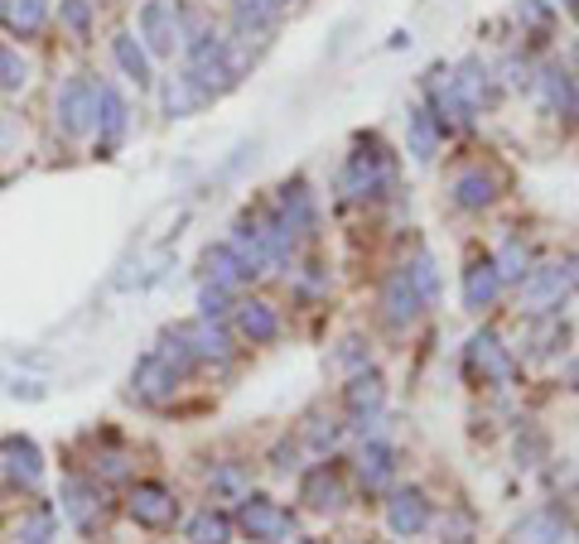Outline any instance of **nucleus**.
<instances>
[{"instance_id": "nucleus-42", "label": "nucleus", "mask_w": 579, "mask_h": 544, "mask_svg": "<svg viewBox=\"0 0 579 544\" xmlns=\"http://www.w3.org/2000/svg\"><path fill=\"white\" fill-rule=\"evenodd\" d=\"M101 463H107V467H101V473H107V477H126V458H121V453H107V458H101Z\"/></svg>"}, {"instance_id": "nucleus-22", "label": "nucleus", "mask_w": 579, "mask_h": 544, "mask_svg": "<svg viewBox=\"0 0 579 544\" xmlns=\"http://www.w3.org/2000/svg\"><path fill=\"white\" fill-rule=\"evenodd\" d=\"M357 477L367 492H382L391 477H396V448L382 444V438H367V444L357 448Z\"/></svg>"}, {"instance_id": "nucleus-31", "label": "nucleus", "mask_w": 579, "mask_h": 544, "mask_svg": "<svg viewBox=\"0 0 579 544\" xmlns=\"http://www.w3.org/2000/svg\"><path fill=\"white\" fill-rule=\"evenodd\" d=\"M405 136H411V159L415 165H430L434 150H440V126H434V116L425 107L411 111V121H405Z\"/></svg>"}, {"instance_id": "nucleus-26", "label": "nucleus", "mask_w": 579, "mask_h": 544, "mask_svg": "<svg viewBox=\"0 0 579 544\" xmlns=\"http://www.w3.org/2000/svg\"><path fill=\"white\" fill-rule=\"evenodd\" d=\"M0 24L20 39H35L49 24V0H0Z\"/></svg>"}, {"instance_id": "nucleus-21", "label": "nucleus", "mask_w": 579, "mask_h": 544, "mask_svg": "<svg viewBox=\"0 0 579 544\" xmlns=\"http://www.w3.org/2000/svg\"><path fill=\"white\" fill-rule=\"evenodd\" d=\"M111 58H116V68H121L126 78L140 87V92L155 82V58L145 53V43H140L136 34H130V29H121V34L111 39Z\"/></svg>"}, {"instance_id": "nucleus-30", "label": "nucleus", "mask_w": 579, "mask_h": 544, "mask_svg": "<svg viewBox=\"0 0 579 544\" xmlns=\"http://www.w3.org/2000/svg\"><path fill=\"white\" fill-rule=\"evenodd\" d=\"M492 198H498V179H492V174L469 169V174H459L454 179V202L463 212H483Z\"/></svg>"}, {"instance_id": "nucleus-29", "label": "nucleus", "mask_w": 579, "mask_h": 544, "mask_svg": "<svg viewBox=\"0 0 579 544\" xmlns=\"http://www.w3.org/2000/svg\"><path fill=\"white\" fill-rule=\"evenodd\" d=\"M184 540H188V544H232V516H227V511L203 506V511H194V516H188Z\"/></svg>"}, {"instance_id": "nucleus-9", "label": "nucleus", "mask_w": 579, "mask_h": 544, "mask_svg": "<svg viewBox=\"0 0 579 544\" xmlns=\"http://www.w3.org/2000/svg\"><path fill=\"white\" fill-rule=\"evenodd\" d=\"M0 473H6L14 487H39L43 482V453L29 434H6L0 438Z\"/></svg>"}, {"instance_id": "nucleus-16", "label": "nucleus", "mask_w": 579, "mask_h": 544, "mask_svg": "<svg viewBox=\"0 0 579 544\" xmlns=\"http://www.w3.org/2000/svg\"><path fill=\"white\" fill-rule=\"evenodd\" d=\"M232 314H237V333H242L252 347H266V343H275V337H281V314H275L266 299H246V304L232 308Z\"/></svg>"}, {"instance_id": "nucleus-13", "label": "nucleus", "mask_w": 579, "mask_h": 544, "mask_svg": "<svg viewBox=\"0 0 579 544\" xmlns=\"http://www.w3.org/2000/svg\"><path fill=\"white\" fill-rule=\"evenodd\" d=\"M570 535V521L556 506H536L512 525V544H565Z\"/></svg>"}, {"instance_id": "nucleus-6", "label": "nucleus", "mask_w": 579, "mask_h": 544, "mask_svg": "<svg viewBox=\"0 0 579 544\" xmlns=\"http://www.w3.org/2000/svg\"><path fill=\"white\" fill-rule=\"evenodd\" d=\"M126 516L145 525V531H169L179 521V502H174V492L165 482H136L126 496Z\"/></svg>"}, {"instance_id": "nucleus-40", "label": "nucleus", "mask_w": 579, "mask_h": 544, "mask_svg": "<svg viewBox=\"0 0 579 544\" xmlns=\"http://www.w3.org/2000/svg\"><path fill=\"white\" fill-rule=\"evenodd\" d=\"M333 438H338V429H333V424L324 429V419H314V429H310V444H314V448H333Z\"/></svg>"}, {"instance_id": "nucleus-47", "label": "nucleus", "mask_w": 579, "mask_h": 544, "mask_svg": "<svg viewBox=\"0 0 579 544\" xmlns=\"http://www.w3.org/2000/svg\"><path fill=\"white\" fill-rule=\"evenodd\" d=\"M295 544H310V540H295Z\"/></svg>"}, {"instance_id": "nucleus-46", "label": "nucleus", "mask_w": 579, "mask_h": 544, "mask_svg": "<svg viewBox=\"0 0 579 544\" xmlns=\"http://www.w3.org/2000/svg\"><path fill=\"white\" fill-rule=\"evenodd\" d=\"M275 6H281V10H285V6H295V0H275Z\"/></svg>"}, {"instance_id": "nucleus-34", "label": "nucleus", "mask_w": 579, "mask_h": 544, "mask_svg": "<svg viewBox=\"0 0 579 544\" xmlns=\"http://www.w3.org/2000/svg\"><path fill=\"white\" fill-rule=\"evenodd\" d=\"M405 275H411V285H415V294H420L425 304L434 299V294H440V270H434V256H430V251H420L411 266H405Z\"/></svg>"}, {"instance_id": "nucleus-41", "label": "nucleus", "mask_w": 579, "mask_h": 544, "mask_svg": "<svg viewBox=\"0 0 579 544\" xmlns=\"http://www.w3.org/2000/svg\"><path fill=\"white\" fill-rule=\"evenodd\" d=\"M521 14H527L531 24H546V20H550V10L541 6V0H521Z\"/></svg>"}, {"instance_id": "nucleus-43", "label": "nucleus", "mask_w": 579, "mask_h": 544, "mask_svg": "<svg viewBox=\"0 0 579 544\" xmlns=\"http://www.w3.org/2000/svg\"><path fill=\"white\" fill-rule=\"evenodd\" d=\"M6 145H10V126H6V116H0V155H6Z\"/></svg>"}, {"instance_id": "nucleus-18", "label": "nucleus", "mask_w": 579, "mask_h": 544, "mask_svg": "<svg viewBox=\"0 0 579 544\" xmlns=\"http://www.w3.org/2000/svg\"><path fill=\"white\" fill-rule=\"evenodd\" d=\"M343 405H347V415H353V424L376 419V409L386 405L382 376H376V372H357L353 380H347V390H343Z\"/></svg>"}, {"instance_id": "nucleus-39", "label": "nucleus", "mask_w": 579, "mask_h": 544, "mask_svg": "<svg viewBox=\"0 0 579 544\" xmlns=\"http://www.w3.org/2000/svg\"><path fill=\"white\" fill-rule=\"evenodd\" d=\"M10 395L14 400H43L49 390H43V380H10Z\"/></svg>"}, {"instance_id": "nucleus-37", "label": "nucleus", "mask_w": 579, "mask_h": 544, "mask_svg": "<svg viewBox=\"0 0 579 544\" xmlns=\"http://www.w3.org/2000/svg\"><path fill=\"white\" fill-rule=\"evenodd\" d=\"M232 308H237V304H232V289H223V285H203L198 289V318H227L232 314Z\"/></svg>"}, {"instance_id": "nucleus-3", "label": "nucleus", "mask_w": 579, "mask_h": 544, "mask_svg": "<svg viewBox=\"0 0 579 544\" xmlns=\"http://www.w3.org/2000/svg\"><path fill=\"white\" fill-rule=\"evenodd\" d=\"M575 285H579L575 260H550V266L527 270V279H521V294H527V304L536 308V314H556V308L575 294Z\"/></svg>"}, {"instance_id": "nucleus-44", "label": "nucleus", "mask_w": 579, "mask_h": 544, "mask_svg": "<svg viewBox=\"0 0 579 544\" xmlns=\"http://www.w3.org/2000/svg\"><path fill=\"white\" fill-rule=\"evenodd\" d=\"M570 386H575V390H579V357H575V362H570Z\"/></svg>"}, {"instance_id": "nucleus-10", "label": "nucleus", "mask_w": 579, "mask_h": 544, "mask_svg": "<svg viewBox=\"0 0 579 544\" xmlns=\"http://www.w3.org/2000/svg\"><path fill=\"white\" fill-rule=\"evenodd\" d=\"M430 101H434V126H440V136H449V130H469L473 126V107L459 97V87L449 72H430Z\"/></svg>"}, {"instance_id": "nucleus-11", "label": "nucleus", "mask_w": 579, "mask_h": 544, "mask_svg": "<svg viewBox=\"0 0 579 544\" xmlns=\"http://www.w3.org/2000/svg\"><path fill=\"white\" fill-rule=\"evenodd\" d=\"M386 531L396 540H411V535H425L430 531V502L420 487H405L386 502Z\"/></svg>"}, {"instance_id": "nucleus-45", "label": "nucleus", "mask_w": 579, "mask_h": 544, "mask_svg": "<svg viewBox=\"0 0 579 544\" xmlns=\"http://www.w3.org/2000/svg\"><path fill=\"white\" fill-rule=\"evenodd\" d=\"M575 68H579V39H575ZM575 87H579V78H575Z\"/></svg>"}, {"instance_id": "nucleus-33", "label": "nucleus", "mask_w": 579, "mask_h": 544, "mask_svg": "<svg viewBox=\"0 0 579 544\" xmlns=\"http://www.w3.org/2000/svg\"><path fill=\"white\" fill-rule=\"evenodd\" d=\"M492 266H498V275H502V285H521L527 279V270H531V251L521 241H507L498 256H492Z\"/></svg>"}, {"instance_id": "nucleus-25", "label": "nucleus", "mask_w": 579, "mask_h": 544, "mask_svg": "<svg viewBox=\"0 0 579 544\" xmlns=\"http://www.w3.org/2000/svg\"><path fill=\"white\" fill-rule=\"evenodd\" d=\"M203 275H208V285H223V289H237V285H246V260L237 256V246L232 241H217V246H208L203 251Z\"/></svg>"}, {"instance_id": "nucleus-27", "label": "nucleus", "mask_w": 579, "mask_h": 544, "mask_svg": "<svg viewBox=\"0 0 579 544\" xmlns=\"http://www.w3.org/2000/svg\"><path fill=\"white\" fill-rule=\"evenodd\" d=\"M159 101H165V116H174V121H184V116H194L198 107H208V92L188 78V72H179V78L165 82V92H159Z\"/></svg>"}, {"instance_id": "nucleus-8", "label": "nucleus", "mask_w": 579, "mask_h": 544, "mask_svg": "<svg viewBox=\"0 0 579 544\" xmlns=\"http://www.w3.org/2000/svg\"><path fill=\"white\" fill-rule=\"evenodd\" d=\"M58 506H63V516L72 521V531L92 535L101 516H107V502H101V487L87 477H68L63 487H58Z\"/></svg>"}, {"instance_id": "nucleus-5", "label": "nucleus", "mask_w": 579, "mask_h": 544, "mask_svg": "<svg viewBox=\"0 0 579 544\" xmlns=\"http://www.w3.org/2000/svg\"><path fill=\"white\" fill-rule=\"evenodd\" d=\"M184 386V372L174 366L165 352H145V357L136 362V372H130V395L136 400H145V405H159V400H169L174 390Z\"/></svg>"}, {"instance_id": "nucleus-12", "label": "nucleus", "mask_w": 579, "mask_h": 544, "mask_svg": "<svg viewBox=\"0 0 579 544\" xmlns=\"http://www.w3.org/2000/svg\"><path fill=\"white\" fill-rule=\"evenodd\" d=\"M130 130V107L126 97L116 92L111 82H97V145L101 150H116Z\"/></svg>"}, {"instance_id": "nucleus-38", "label": "nucleus", "mask_w": 579, "mask_h": 544, "mask_svg": "<svg viewBox=\"0 0 579 544\" xmlns=\"http://www.w3.org/2000/svg\"><path fill=\"white\" fill-rule=\"evenodd\" d=\"M92 0H58V20H63L68 29H72V34H87V29H92Z\"/></svg>"}, {"instance_id": "nucleus-35", "label": "nucleus", "mask_w": 579, "mask_h": 544, "mask_svg": "<svg viewBox=\"0 0 579 544\" xmlns=\"http://www.w3.org/2000/svg\"><path fill=\"white\" fill-rule=\"evenodd\" d=\"M208 487H213V496L242 502V496H246V473H242V463H223V467H217V473L208 477Z\"/></svg>"}, {"instance_id": "nucleus-36", "label": "nucleus", "mask_w": 579, "mask_h": 544, "mask_svg": "<svg viewBox=\"0 0 579 544\" xmlns=\"http://www.w3.org/2000/svg\"><path fill=\"white\" fill-rule=\"evenodd\" d=\"M14 544H53V511H35L14 525Z\"/></svg>"}, {"instance_id": "nucleus-19", "label": "nucleus", "mask_w": 579, "mask_h": 544, "mask_svg": "<svg viewBox=\"0 0 579 544\" xmlns=\"http://www.w3.org/2000/svg\"><path fill=\"white\" fill-rule=\"evenodd\" d=\"M382 308H386V323L391 328H405L420 308H425V299L415 294V285H411V275L405 270H396V275H386V285H382Z\"/></svg>"}, {"instance_id": "nucleus-20", "label": "nucleus", "mask_w": 579, "mask_h": 544, "mask_svg": "<svg viewBox=\"0 0 579 544\" xmlns=\"http://www.w3.org/2000/svg\"><path fill=\"white\" fill-rule=\"evenodd\" d=\"M531 87L541 92L546 111H556V116H570L575 101H579V87H575V78H570V72H565L560 63H546V68L531 78Z\"/></svg>"}, {"instance_id": "nucleus-32", "label": "nucleus", "mask_w": 579, "mask_h": 544, "mask_svg": "<svg viewBox=\"0 0 579 544\" xmlns=\"http://www.w3.org/2000/svg\"><path fill=\"white\" fill-rule=\"evenodd\" d=\"M24 87H29V58L0 39V92H24Z\"/></svg>"}, {"instance_id": "nucleus-14", "label": "nucleus", "mask_w": 579, "mask_h": 544, "mask_svg": "<svg viewBox=\"0 0 579 544\" xmlns=\"http://www.w3.org/2000/svg\"><path fill=\"white\" fill-rule=\"evenodd\" d=\"M469 372L483 376V380H507V376H512V357H507L502 337L492 328L469 337Z\"/></svg>"}, {"instance_id": "nucleus-7", "label": "nucleus", "mask_w": 579, "mask_h": 544, "mask_svg": "<svg viewBox=\"0 0 579 544\" xmlns=\"http://www.w3.org/2000/svg\"><path fill=\"white\" fill-rule=\"evenodd\" d=\"M386 184H391V169H386V159L376 155V150H357V155H347V165H343V174H338V194H343L347 202L376 198Z\"/></svg>"}, {"instance_id": "nucleus-24", "label": "nucleus", "mask_w": 579, "mask_h": 544, "mask_svg": "<svg viewBox=\"0 0 579 544\" xmlns=\"http://www.w3.org/2000/svg\"><path fill=\"white\" fill-rule=\"evenodd\" d=\"M498 294H502V275L492 260H473V266L463 270V308L483 314V308L498 304Z\"/></svg>"}, {"instance_id": "nucleus-15", "label": "nucleus", "mask_w": 579, "mask_h": 544, "mask_svg": "<svg viewBox=\"0 0 579 544\" xmlns=\"http://www.w3.org/2000/svg\"><path fill=\"white\" fill-rule=\"evenodd\" d=\"M300 502L310 506V511H338V506L347 502V487H343V477L333 473L328 463H318V467H310V473H304V482H300Z\"/></svg>"}, {"instance_id": "nucleus-1", "label": "nucleus", "mask_w": 579, "mask_h": 544, "mask_svg": "<svg viewBox=\"0 0 579 544\" xmlns=\"http://www.w3.org/2000/svg\"><path fill=\"white\" fill-rule=\"evenodd\" d=\"M53 121H58V130H63L68 140H82V136H92L97 130V82L87 78V72H78V78H68L63 87H58Z\"/></svg>"}, {"instance_id": "nucleus-17", "label": "nucleus", "mask_w": 579, "mask_h": 544, "mask_svg": "<svg viewBox=\"0 0 579 544\" xmlns=\"http://www.w3.org/2000/svg\"><path fill=\"white\" fill-rule=\"evenodd\" d=\"M275 20H281V6H275V0H232V29H237L242 43L266 39Z\"/></svg>"}, {"instance_id": "nucleus-2", "label": "nucleus", "mask_w": 579, "mask_h": 544, "mask_svg": "<svg viewBox=\"0 0 579 544\" xmlns=\"http://www.w3.org/2000/svg\"><path fill=\"white\" fill-rule=\"evenodd\" d=\"M136 29L150 58H174V49H184V14L174 0H145L136 14Z\"/></svg>"}, {"instance_id": "nucleus-23", "label": "nucleus", "mask_w": 579, "mask_h": 544, "mask_svg": "<svg viewBox=\"0 0 579 544\" xmlns=\"http://www.w3.org/2000/svg\"><path fill=\"white\" fill-rule=\"evenodd\" d=\"M184 337V347L194 352V362H227L232 357V337L223 333V323H213V318H198L194 328H179Z\"/></svg>"}, {"instance_id": "nucleus-4", "label": "nucleus", "mask_w": 579, "mask_h": 544, "mask_svg": "<svg viewBox=\"0 0 579 544\" xmlns=\"http://www.w3.org/2000/svg\"><path fill=\"white\" fill-rule=\"evenodd\" d=\"M232 525H237L246 540H256V544H281L290 535V511L275 506L271 496H261V492H246Z\"/></svg>"}, {"instance_id": "nucleus-28", "label": "nucleus", "mask_w": 579, "mask_h": 544, "mask_svg": "<svg viewBox=\"0 0 579 544\" xmlns=\"http://www.w3.org/2000/svg\"><path fill=\"white\" fill-rule=\"evenodd\" d=\"M449 78H454L459 97L469 101L473 111L483 107V101H492V72H488V63H483V58H463V63H459L454 72H449Z\"/></svg>"}]
</instances>
